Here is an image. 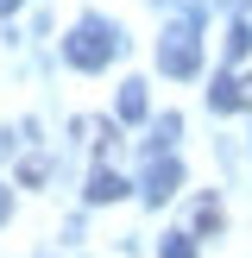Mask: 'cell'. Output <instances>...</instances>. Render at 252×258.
Returning <instances> with one entry per match:
<instances>
[{"label": "cell", "mask_w": 252, "mask_h": 258, "mask_svg": "<svg viewBox=\"0 0 252 258\" xmlns=\"http://www.w3.org/2000/svg\"><path fill=\"white\" fill-rule=\"evenodd\" d=\"M120 50H126V38L113 32L107 19H95V13H88V19H76L70 38H63V63H70V70H107Z\"/></svg>", "instance_id": "cell-1"}, {"label": "cell", "mask_w": 252, "mask_h": 258, "mask_svg": "<svg viewBox=\"0 0 252 258\" xmlns=\"http://www.w3.org/2000/svg\"><path fill=\"white\" fill-rule=\"evenodd\" d=\"M176 133H183V120H176V113H164V120H151V139H145V145H151V151H170Z\"/></svg>", "instance_id": "cell-7"}, {"label": "cell", "mask_w": 252, "mask_h": 258, "mask_svg": "<svg viewBox=\"0 0 252 258\" xmlns=\"http://www.w3.org/2000/svg\"><path fill=\"white\" fill-rule=\"evenodd\" d=\"M158 70H164V76H176V82L202 70V38H196V13H189V19H176L170 32H164V44H158Z\"/></svg>", "instance_id": "cell-2"}, {"label": "cell", "mask_w": 252, "mask_h": 258, "mask_svg": "<svg viewBox=\"0 0 252 258\" xmlns=\"http://www.w3.org/2000/svg\"><path fill=\"white\" fill-rule=\"evenodd\" d=\"M126 189H133V183H126L113 164H95V176H88V202H120Z\"/></svg>", "instance_id": "cell-5"}, {"label": "cell", "mask_w": 252, "mask_h": 258, "mask_svg": "<svg viewBox=\"0 0 252 258\" xmlns=\"http://www.w3.org/2000/svg\"><path fill=\"white\" fill-rule=\"evenodd\" d=\"M158 258H196V233H164Z\"/></svg>", "instance_id": "cell-10"}, {"label": "cell", "mask_w": 252, "mask_h": 258, "mask_svg": "<svg viewBox=\"0 0 252 258\" xmlns=\"http://www.w3.org/2000/svg\"><path fill=\"white\" fill-rule=\"evenodd\" d=\"M246 107H252V76H246Z\"/></svg>", "instance_id": "cell-14"}, {"label": "cell", "mask_w": 252, "mask_h": 258, "mask_svg": "<svg viewBox=\"0 0 252 258\" xmlns=\"http://www.w3.org/2000/svg\"><path fill=\"white\" fill-rule=\"evenodd\" d=\"M239 57H252V25L246 19L227 25V63H239Z\"/></svg>", "instance_id": "cell-8"}, {"label": "cell", "mask_w": 252, "mask_h": 258, "mask_svg": "<svg viewBox=\"0 0 252 258\" xmlns=\"http://www.w3.org/2000/svg\"><path fill=\"white\" fill-rule=\"evenodd\" d=\"M0 145H7V133H0Z\"/></svg>", "instance_id": "cell-15"}, {"label": "cell", "mask_w": 252, "mask_h": 258, "mask_svg": "<svg viewBox=\"0 0 252 258\" xmlns=\"http://www.w3.org/2000/svg\"><path fill=\"white\" fill-rule=\"evenodd\" d=\"M19 7H25V0H0V13H19Z\"/></svg>", "instance_id": "cell-13"}, {"label": "cell", "mask_w": 252, "mask_h": 258, "mask_svg": "<svg viewBox=\"0 0 252 258\" xmlns=\"http://www.w3.org/2000/svg\"><path fill=\"white\" fill-rule=\"evenodd\" d=\"M7 214H13V189L0 183V227H7Z\"/></svg>", "instance_id": "cell-12"}, {"label": "cell", "mask_w": 252, "mask_h": 258, "mask_svg": "<svg viewBox=\"0 0 252 258\" xmlns=\"http://www.w3.org/2000/svg\"><path fill=\"white\" fill-rule=\"evenodd\" d=\"M113 120H145V82H120V101H113Z\"/></svg>", "instance_id": "cell-6"}, {"label": "cell", "mask_w": 252, "mask_h": 258, "mask_svg": "<svg viewBox=\"0 0 252 258\" xmlns=\"http://www.w3.org/2000/svg\"><path fill=\"white\" fill-rule=\"evenodd\" d=\"M183 189V164L170 158V151H151V164H145V176H139V196L151 202V208H164V202Z\"/></svg>", "instance_id": "cell-3"}, {"label": "cell", "mask_w": 252, "mask_h": 258, "mask_svg": "<svg viewBox=\"0 0 252 258\" xmlns=\"http://www.w3.org/2000/svg\"><path fill=\"white\" fill-rule=\"evenodd\" d=\"M208 107H214V113H239V107H246V82H239V76H214Z\"/></svg>", "instance_id": "cell-4"}, {"label": "cell", "mask_w": 252, "mask_h": 258, "mask_svg": "<svg viewBox=\"0 0 252 258\" xmlns=\"http://www.w3.org/2000/svg\"><path fill=\"white\" fill-rule=\"evenodd\" d=\"M196 233H221V202H214V196L196 202Z\"/></svg>", "instance_id": "cell-9"}, {"label": "cell", "mask_w": 252, "mask_h": 258, "mask_svg": "<svg viewBox=\"0 0 252 258\" xmlns=\"http://www.w3.org/2000/svg\"><path fill=\"white\" fill-rule=\"evenodd\" d=\"M19 183H25V189H38V183H44V158H38V151L19 164Z\"/></svg>", "instance_id": "cell-11"}]
</instances>
